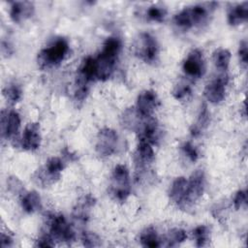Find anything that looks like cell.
Returning a JSON list of instances; mask_svg holds the SVG:
<instances>
[{
	"instance_id": "cell-21",
	"label": "cell",
	"mask_w": 248,
	"mask_h": 248,
	"mask_svg": "<svg viewBox=\"0 0 248 248\" xmlns=\"http://www.w3.org/2000/svg\"><path fill=\"white\" fill-rule=\"evenodd\" d=\"M20 204L26 213H34L42 208V200L38 192L29 191L20 198Z\"/></svg>"
},
{
	"instance_id": "cell-29",
	"label": "cell",
	"mask_w": 248,
	"mask_h": 248,
	"mask_svg": "<svg viewBox=\"0 0 248 248\" xmlns=\"http://www.w3.org/2000/svg\"><path fill=\"white\" fill-rule=\"evenodd\" d=\"M193 236L198 247L205 246L210 239V230L205 225H199L193 230Z\"/></svg>"
},
{
	"instance_id": "cell-18",
	"label": "cell",
	"mask_w": 248,
	"mask_h": 248,
	"mask_svg": "<svg viewBox=\"0 0 248 248\" xmlns=\"http://www.w3.org/2000/svg\"><path fill=\"white\" fill-rule=\"evenodd\" d=\"M187 190V179L184 176L176 177L169 190V198L178 207L181 205Z\"/></svg>"
},
{
	"instance_id": "cell-28",
	"label": "cell",
	"mask_w": 248,
	"mask_h": 248,
	"mask_svg": "<svg viewBox=\"0 0 248 248\" xmlns=\"http://www.w3.org/2000/svg\"><path fill=\"white\" fill-rule=\"evenodd\" d=\"M3 96L12 105L16 104L22 97V90L16 82H11L3 88Z\"/></svg>"
},
{
	"instance_id": "cell-7",
	"label": "cell",
	"mask_w": 248,
	"mask_h": 248,
	"mask_svg": "<svg viewBox=\"0 0 248 248\" xmlns=\"http://www.w3.org/2000/svg\"><path fill=\"white\" fill-rule=\"evenodd\" d=\"M155 160V153L152 145L142 140H139V143L134 155L136 167V180L141 181L150 170V167Z\"/></svg>"
},
{
	"instance_id": "cell-10",
	"label": "cell",
	"mask_w": 248,
	"mask_h": 248,
	"mask_svg": "<svg viewBox=\"0 0 248 248\" xmlns=\"http://www.w3.org/2000/svg\"><path fill=\"white\" fill-rule=\"evenodd\" d=\"M182 69L185 75L191 78H200L205 73V62L202 51L200 48L192 49L183 61Z\"/></svg>"
},
{
	"instance_id": "cell-24",
	"label": "cell",
	"mask_w": 248,
	"mask_h": 248,
	"mask_svg": "<svg viewBox=\"0 0 248 248\" xmlns=\"http://www.w3.org/2000/svg\"><path fill=\"white\" fill-rule=\"evenodd\" d=\"M32 179H33L34 183H36L40 187H48V186H51L52 184H54V183H56L58 181V179L55 178L54 176H52L51 174H49L44 169V167L39 168L33 173Z\"/></svg>"
},
{
	"instance_id": "cell-27",
	"label": "cell",
	"mask_w": 248,
	"mask_h": 248,
	"mask_svg": "<svg viewBox=\"0 0 248 248\" xmlns=\"http://www.w3.org/2000/svg\"><path fill=\"white\" fill-rule=\"evenodd\" d=\"M43 167L49 174L60 179L61 172L65 169V162L59 157H50Z\"/></svg>"
},
{
	"instance_id": "cell-1",
	"label": "cell",
	"mask_w": 248,
	"mask_h": 248,
	"mask_svg": "<svg viewBox=\"0 0 248 248\" xmlns=\"http://www.w3.org/2000/svg\"><path fill=\"white\" fill-rule=\"evenodd\" d=\"M120 50L121 41L118 37H108L105 41L101 52L97 57H94L96 80L105 81L110 78Z\"/></svg>"
},
{
	"instance_id": "cell-34",
	"label": "cell",
	"mask_w": 248,
	"mask_h": 248,
	"mask_svg": "<svg viewBox=\"0 0 248 248\" xmlns=\"http://www.w3.org/2000/svg\"><path fill=\"white\" fill-rule=\"evenodd\" d=\"M81 241L85 247H96L101 245L100 237L91 232L84 231L81 234Z\"/></svg>"
},
{
	"instance_id": "cell-3",
	"label": "cell",
	"mask_w": 248,
	"mask_h": 248,
	"mask_svg": "<svg viewBox=\"0 0 248 248\" xmlns=\"http://www.w3.org/2000/svg\"><path fill=\"white\" fill-rule=\"evenodd\" d=\"M108 193L110 197L118 202H125L131 194V182L128 168L123 164H118L112 170Z\"/></svg>"
},
{
	"instance_id": "cell-26",
	"label": "cell",
	"mask_w": 248,
	"mask_h": 248,
	"mask_svg": "<svg viewBox=\"0 0 248 248\" xmlns=\"http://www.w3.org/2000/svg\"><path fill=\"white\" fill-rule=\"evenodd\" d=\"M187 238V233L183 229L179 228H174L171 229L168 232L165 241H166V246L168 247H175L182 242H184Z\"/></svg>"
},
{
	"instance_id": "cell-6",
	"label": "cell",
	"mask_w": 248,
	"mask_h": 248,
	"mask_svg": "<svg viewBox=\"0 0 248 248\" xmlns=\"http://www.w3.org/2000/svg\"><path fill=\"white\" fill-rule=\"evenodd\" d=\"M46 230L55 241L71 243L76 237L73 227L61 213H52L46 217Z\"/></svg>"
},
{
	"instance_id": "cell-12",
	"label": "cell",
	"mask_w": 248,
	"mask_h": 248,
	"mask_svg": "<svg viewBox=\"0 0 248 248\" xmlns=\"http://www.w3.org/2000/svg\"><path fill=\"white\" fill-rule=\"evenodd\" d=\"M20 128V116L17 111L10 110L1 112V134L2 138L14 140L18 135Z\"/></svg>"
},
{
	"instance_id": "cell-31",
	"label": "cell",
	"mask_w": 248,
	"mask_h": 248,
	"mask_svg": "<svg viewBox=\"0 0 248 248\" xmlns=\"http://www.w3.org/2000/svg\"><path fill=\"white\" fill-rule=\"evenodd\" d=\"M171 94L178 101H186L192 95V88L187 82L179 81L174 85Z\"/></svg>"
},
{
	"instance_id": "cell-38",
	"label": "cell",
	"mask_w": 248,
	"mask_h": 248,
	"mask_svg": "<svg viewBox=\"0 0 248 248\" xmlns=\"http://www.w3.org/2000/svg\"><path fill=\"white\" fill-rule=\"evenodd\" d=\"M226 208L227 206L225 205L224 202H220V203H216L212 209L211 212L213 214V216L218 219L219 221H221V219H225L226 216Z\"/></svg>"
},
{
	"instance_id": "cell-32",
	"label": "cell",
	"mask_w": 248,
	"mask_h": 248,
	"mask_svg": "<svg viewBox=\"0 0 248 248\" xmlns=\"http://www.w3.org/2000/svg\"><path fill=\"white\" fill-rule=\"evenodd\" d=\"M7 190L14 196L21 198L25 194L23 183L16 176H10L7 178Z\"/></svg>"
},
{
	"instance_id": "cell-16",
	"label": "cell",
	"mask_w": 248,
	"mask_h": 248,
	"mask_svg": "<svg viewBox=\"0 0 248 248\" xmlns=\"http://www.w3.org/2000/svg\"><path fill=\"white\" fill-rule=\"evenodd\" d=\"M95 203H96V199L90 194H87L82 198H80L74 207V210H73L74 218L78 222H82V223L86 222L89 218L91 208L94 207Z\"/></svg>"
},
{
	"instance_id": "cell-15",
	"label": "cell",
	"mask_w": 248,
	"mask_h": 248,
	"mask_svg": "<svg viewBox=\"0 0 248 248\" xmlns=\"http://www.w3.org/2000/svg\"><path fill=\"white\" fill-rule=\"evenodd\" d=\"M34 13V4L29 1H14L10 7V17L15 23H20L31 17Z\"/></svg>"
},
{
	"instance_id": "cell-8",
	"label": "cell",
	"mask_w": 248,
	"mask_h": 248,
	"mask_svg": "<svg viewBox=\"0 0 248 248\" xmlns=\"http://www.w3.org/2000/svg\"><path fill=\"white\" fill-rule=\"evenodd\" d=\"M118 144L117 133L108 127L101 129L97 135L95 149L99 156L109 157L116 152Z\"/></svg>"
},
{
	"instance_id": "cell-22",
	"label": "cell",
	"mask_w": 248,
	"mask_h": 248,
	"mask_svg": "<svg viewBox=\"0 0 248 248\" xmlns=\"http://www.w3.org/2000/svg\"><path fill=\"white\" fill-rule=\"evenodd\" d=\"M140 242L143 247L157 248L161 246V239L153 226L144 228L140 233Z\"/></svg>"
},
{
	"instance_id": "cell-4",
	"label": "cell",
	"mask_w": 248,
	"mask_h": 248,
	"mask_svg": "<svg viewBox=\"0 0 248 248\" xmlns=\"http://www.w3.org/2000/svg\"><path fill=\"white\" fill-rule=\"evenodd\" d=\"M133 52L136 57L146 64H153L159 56V45L155 37L147 32L140 33L133 44Z\"/></svg>"
},
{
	"instance_id": "cell-13",
	"label": "cell",
	"mask_w": 248,
	"mask_h": 248,
	"mask_svg": "<svg viewBox=\"0 0 248 248\" xmlns=\"http://www.w3.org/2000/svg\"><path fill=\"white\" fill-rule=\"evenodd\" d=\"M137 134L139 135V140H145L153 145L157 144L160 140L162 132L158 120L155 117L150 116L145 117L142 120V123Z\"/></svg>"
},
{
	"instance_id": "cell-2",
	"label": "cell",
	"mask_w": 248,
	"mask_h": 248,
	"mask_svg": "<svg viewBox=\"0 0 248 248\" xmlns=\"http://www.w3.org/2000/svg\"><path fill=\"white\" fill-rule=\"evenodd\" d=\"M69 52V43L65 38L55 39L49 46L43 48L37 56L41 69H49L59 65Z\"/></svg>"
},
{
	"instance_id": "cell-5",
	"label": "cell",
	"mask_w": 248,
	"mask_h": 248,
	"mask_svg": "<svg viewBox=\"0 0 248 248\" xmlns=\"http://www.w3.org/2000/svg\"><path fill=\"white\" fill-rule=\"evenodd\" d=\"M206 185V178L204 170L202 169L196 170L189 179H187V190L184 200L179 206L180 209H192L199 200L202 197Z\"/></svg>"
},
{
	"instance_id": "cell-25",
	"label": "cell",
	"mask_w": 248,
	"mask_h": 248,
	"mask_svg": "<svg viewBox=\"0 0 248 248\" xmlns=\"http://www.w3.org/2000/svg\"><path fill=\"white\" fill-rule=\"evenodd\" d=\"M173 23L175 26L182 30H189L194 27L190 8L186 7L177 13L173 17Z\"/></svg>"
},
{
	"instance_id": "cell-37",
	"label": "cell",
	"mask_w": 248,
	"mask_h": 248,
	"mask_svg": "<svg viewBox=\"0 0 248 248\" xmlns=\"http://www.w3.org/2000/svg\"><path fill=\"white\" fill-rule=\"evenodd\" d=\"M54 245H55V240L46 232L41 234V236L36 240V244H35V246L37 247H53Z\"/></svg>"
},
{
	"instance_id": "cell-30",
	"label": "cell",
	"mask_w": 248,
	"mask_h": 248,
	"mask_svg": "<svg viewBox=\"0 0 248 248\" xmlns=\"http://www.w3.org/2000/svg\"><path fill=\"white\" fill-rule=\"evenodd\" d=\"M145 16H146V18L150 21L163 22L167 16V10L163 6L152 5L146 10Z\"/></svg>"
},
{
	"instance_id": "cell-35",
	"label": "cell",
	"mask_w": 248,
	"mask_h": 248,
	"mask_svg": "<svg viewBox=\"0 0 248 248\" xmlns=\"http://www.w3.org/2000/svg\"><path fill=\"white\" fill-rule=\"evenodd\" d=\"M238 57L240 65L243 69L247 68L248 65V44L245 40L241 41L238 47Z\"/></svg>"
},
{
	"instance_id": "cell-20",
	"label": "cell",
	"mask_w": 248,
	"mask_h": 248,
	"mask_svg": "<svg viewBox=\"0 0 248 248\" xmlns=\"http://www.w3.org/2000/svg\"><path fill=\"white\" fill-rule=\"evenodd\" d=\"M210 122V112L207 108V106L205 104H202L201 106L198 118L196 122L192 125L190 128V133L193 137H199L202 134L203 131L206 130Z\"/></svg>"
},
{
	"instance_id": "cell-9",
	"label": "cell",
	"mask_w": 248,
	"mask_h": 248,
	"mask_svg": "<svg viewBox=\"0 0 248 248\" xmlns=\"http://www.w3.org/2000/svg\"><path fill=\"white\" fill-rule=\"evenodd\" d=\"M228 83H229L228 74L219 73L215 78H213L205 85L204 91H203L205 99L213 105H217L223 102L226 96Z\"/></svg>"
},
{
	"instance_id": "cell-17",
	"label": "cell",
	"mask_w": 248,
	"mask_h": 248,
	"mask_svg": "<svg viewBox=\"0 0 248 248\" xmlns=\"http://www.w3.org/2000/svg\"><path fill=\"white\" fill-rule=\"evenodd\" d=\"M248 19V2L232 5L228 10V22L232 26H237Z\"/></svg>"
},
{
	"instance_id": "cell-19",
	"label": "cell",
	"mask_w": 248,
	"mask_h": 248,
	"mask_svg": "<svg viewBox=\"0 0 248 248\" xmlns=\"http://www.w3.org/2000/svg\"><path fill=\"white\" fill-rule=\"evenodd\" d=\"M145 117H142L136 109V108H126L121 115V124L122 126L132 132H138L142 120Z\"/></svg>"
},
{
	"instance_id": "cell-40",
	"label": "cell",
	"mask_w": 248,
	"mask_h": 248,
	"mask_svg": "<svg viewBox=\"0 0 248 248\" xmlns=\"http://www.w3.org/2000/svg\"><path fill=\"white\" fill-rule=\"evenodd\" d=\"M1 51L3 53V55L5 56H10L13 53V47L11 46V45L8 42L2 41L1 44Z\"/></svg>"
},
{
	"instance_id": "cell-39",
	"label": "cell",
	"mask_w": 248,
	"mask_h": 248,
	"mask_svg": "<svg viewBox=\"0 0 248 248\" xmlns=\"http://www.w3.org/2000/svg\"><path fill=\"white\" fill-rule=\"evenodd\" d=\"M13 244V237L10 234H7L5 232L1 233V247L6 248L10 247Z\"/></svg>"
},
{
	"instance_id": "cell-11",
	"label": "cell",
	"mask_w": 248,
	"mask_h": 248,
	"mask_svg": "<svg viewBox=\"0 0 248 248\" xmlns=\"http://www.w3.org/2000/svg\"><path fill=\"white\" fill-rule=\"evenodd\" d=\"M160 105V100L154 90L141 91L137 98L136 109L142 117H150Z\"/></svg>"
},
{
	"instance_id": "cell-14",
	"label": "cell",
	"mask_w": 248,
	"mask_h": 248,
	"mask_svg": "<svg viewBox=\"0 0 248 248\" xmlns=\"http://www.w3.org/2000/svg\"><path fill=\"white\" fill-rule=\"evenodd\" d=\"M42 141L41 135V126L38 122H29L22 134L21 138V147L26 151H35L37 150Z\"/></svg>"
},
{
	"instance_id": "cell-36",
	"label": "cell",
	"mask_w": 248,
	"mask_h": 248,
	"mask_svg": "<svg viewBox=\"0 0 248 248\" xmlns=\"http://www.w3.org/2000/svg\"><path fill=\"white\" fill-rule=\"evenodd\" d=\"M247 202V193L246 190H238L232 200V203H233V207L235 210L240 209L243 205L246 204Z\"/></svg>"
},
{
	"instance_id": "cell-33",
	"label": "cell",
	"mask_w": 248,
	"mask_h": 248,
	"mask_svg": "<svg viewBox=\"0 0 248 248\" xmlns=\"http://www.w3.org/2000/svg\"><path fill=\"white\" fill-rule=\"evenodd\" d=\"M181 150L183 152V154L191 161V162H196L199 157V150L198 148L190 141H185L183 142V144L181 145Z\"/></svg>"
},
{
	"instance_id": "cell-23",
	"label": "cell",
	"mask_w": 248,
	"mask_h": 248,
	"mask_svg": "<svg viewBox=\"0 0 248 248\" xmlns=\"http://www.w3.org/2000/svg\"><path fill=\"white\" fill-rule=\"evenodd\" d=\"M231 56V52L227 48H218L213 52V63L215 68L219 71V73L228 72Z\"/></svg>"
}]
</instances>
